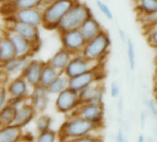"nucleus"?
<instances>
[{
    "label": "nucleus",
    "instance_id": "nucleus-44",
    "mask_svg": "<svg viewBox=\"0 0 157 142\" xmlns=\"http://www.w3.org/2000/svg\"><path fill=\"white\" fill-rule=\"evenodd\" d=\"M154 92H157V79H155L154 82Z\"/></svg>",
    "mask_w": 157,
    "mask_h": 142
},
{
    "label": "nucleus",
    "instance_id": "nucleus-37",
    "mask_svg": "<svg viewBox=\"0 0 157 142\" xmlns=\"http://www.w3.org/2000/svg\"><path fill=\"white\" fill-rule=\"evenodd\" d=\"M119 98V97H118ZM123 108H124V100L122 98H119L118 99V102H117V109H118V112L121 114L122 111H123Z\"/></svg>",
    "mask_w": 157,
    "mask_h": 142
},
{
    "label": "nucleus",
    "instance_id": "nucleus-39",
    "mask_svg": "<svg viewBox=\"0 0 157 142\" xmlns=\"http://www.w3.org/2000/svg\"><path fill=\"white\" fill-rule=\"evenodd\" d=\"M118 34H119V37H120V39L122 40V41H126L127 40V36H126V33H125V32L122 30V29H118Z\"/></svg>",
    "mask_w": 157,
    "mask_h": 142
},
{
    "label": "nucleus",
    "instance_id": "nucleus-15",
    "mask_svg": "<svg viewBox=\"0 0 157 142\" xmlns=\"http://www.w3.org/2000/svg\"><path fill=\"white\" fill-rule=\"evenodd\" d=\"M32 59L31 55H15L12 58L6 61L0 65L1 70L6 75H21L22 71L27 66L28 63Z\"/></svg>",
    "mask_w": 157,
    "mask_h": 142
},
{
    "label": "nucleus",
    "instance_id": "nucleus-43",
    "mask_svg": "<svg viewBox=\"0 0 157 142\" xmlns=\"http://www.w3.org/2000/svg\"><path fill=\"white\" fill-rule=\"evenodd\" d=\"M154 76H155V79H157V61H156L155 69H154Z\"/></svg>",
    "mask_w": 157,
    "mask_h": 142
},
{
    "label": "nucleus",
    "instance_id": "nucleus-1",
    "mask_svg": "<svg viewBox=\"0 0 157 142\" xmlns=\"http://www.w3.org/2000/svg\"><path fill=\"white\" fill-rule=\"evenodd\" d=\"M103 125L92 123L84 118L77 115H67V120L61 125L58 136L60 140L63 141H75L83 136L99 133Z\"/></svg>",
    "mask_w": 157,
    "mask_h": 142
},
{
    "label": "nucleus",
    "instance_id": "nucleus-23",
    "mask_svg": "<svg viewBox=\"0 0 157 142\" xmlns=\"http://www.w3.org/2000/svg\"><path fill=\"white\" fill-rule=\"evenodd\" d=\"M68 81L69 78L66 76L64 72H61L59 76L47 87V90L50 94L57 95L58 93L68 88Z\"/></svg>",
    "mask_w": 157,
    "mask_h": 142
},
{
    "label": "nucleus",
    "instance_id": "nucleus-40",
    "mask_svg": "<svg viewBox=\"0 0 157 142\" xmlns=\"http://www.w3.org/2000/svg\"><path fill=\"white\" fill-rule=\"evenodd\" d=\"M3 1H4L6 6H10V5H12L16 1V0H3Z\"/></svg>",
    "mask_w": 157,
    "mask_h": 142
},
{
    "label": "nucleus",
    "instance_id": "nucleus-14",
    "mask_svg": "<svg viewBox=\"0 0 157 142\" xmlns=\"http://www.w3.org/2000/svg\"><path fill=\"white\" fill-rule=\"evenodd\" d=\"M100 67L96 68L94 70L88 71V72H84L82 74L77 75L74 77L69 78L68 81V88L72 91L78 92L82 91L83 88L88 86L89 84L93 83L95 80H100Z\"/></svg>",
    "mask_w": 157,
    "mask_h": 142
},
{
    "label": "nucleus",
    "instance_id": "nucleus-7",
    "mask_svg": "<svg viewBox=\"0 0 157 142\" xmlns=\"http://www.w3.org/2000/svg\"><path fill=\"white\" fill-rule=\"evenodd\" d=\"M71 114L84 118L96 125H103L105 121V107L104 104L98 105L88 103H81V104Z\"/></svg>",
    "mask_w": 157,
    "mask_h": 142
},
{
    "label": "nucleus",
    "instance_id": "nucleus-31",
    "mask_svg": "<svg viewBox=\"0 0 157 142\" xmlns=\"http://www.w3.org/2000/svg\"><path fill=\"white\" fill-rule=\"evenodd\" d=\"M151 30L147 34V42L149 45L157 50V27L151 28Z\"/></svg>",
    "mask_w": 157,
    "mask_h": 142
},
{
    "label": "nucleus",
    "instance_id": "nucleus-21",
    "mask_svg": "<svg viewBox=\"0 0 157 142\" xmlns=\"http://www.w3.org/2000/svg\"><path fill=\"white\" fill-rule=\"evenodd\" d=\"M16 55L14 47L9 37L3 32L0 35V65Z\"/></svg>",
    "mask_w": 157,
    "mask_h": 142
},
{
    "label": "nucleus",
    "instance_id": "nucleus-27",
    "mask_svg": "<svg viewBox=\"0 0 157 142\" xmlns=\"http://www.w3.org/2000/svg\"><path fill=\"white\" fill-rule=\"evenodd\" d=\"M53 124V118L48 114H41L35 120V127L38 133L50 129Z\"/></svg>",
    "mask_w": 157,
    "mask_h": 142
},
{
    "label": "nucleus",
    "instance_id": "nucleus-33",
    "mask_svg": "<svg viewBox=\"0 0 157 142\" xmlns=\"http://www.w3.org/2000/svg\"><path fill=\"white\" fill-rule=\"evenodd\" d=\"M101 140V137H99L98 133H94V134H89L86 136H83L80 138L76 139V142H94V141H99Z\"/></svg>",
    "mask_w": 157,
    "mask_h": 142
},
{
    "label": "nucleus",
    "instance_id": "nucleus-20",
    "mask_svg": "<svg viewBox=\"0 0 157 142\" xmlns=\"http://www.w3.org/2000/svg\"><path fill=\"white\" fill-rule=\"evenodd\" d=\"M72 54L61 47L59 50H57L48 60V64L56 68L60 72H63L65 70L66 66L67 65L68 62L70 61L72 57Z\"/></svg>",
    "mask_w": 157,
    "mask_h": 142
},
{
    "label": "nucleus",
    "instance_id": "nucleus-11",
    "mask_svg": "<svg viewBox=\"0 0 157 142\" xmlns=\"http://www.w3.org/2000/svg\"><path fill=\"white\" fill-rule=\"evenodd\" d=\"M9 98L27 100L31 94L33 87L21 76H17L6 85Z\"/></svg>",
    "mask_w": 157,
    "mask_h": 142
},
{
    "label": "nucleus",
    "instance_id": "nucleus-26",
    "mask_svg": "<svg viewBox=\"0 0 157 142\" xmlns=\"http://www.w3.org/2000/svg\"><path fill=\"white\" fill-rule=\"evenodd\" d=\"M16 109L10 104H6V106L0 111V127L12 125L14 122Z\"/></svg>",
    "mask_w": 157,
    "mask_h": 142
},
{
    "label": "nucleus",
    "instance_id": "nucleus-19",
    "mask_svg": "<svg viewBox=\"0 0 157 142\" xmlns=\"http://www.w3.org/2000/svg\"><path fill=\"white\" fill-rule=\"evenodd\" d=\"M23 136L21 127L12 124L0 127V142H14L19 141Z\"/></svg>",
    "mask_w": 157,
    "mask_h": 142
},
{
    "label": "nucleus",
    "instance_id": "nucleus-13",
    "mask_svg": "<svg viewBox=\"0 0 157 142\" xmlns=\"http://www.w3.org/2000/svg\"><path fill=\"white\" fill-rule=\"evenodd\" d=\"M50 95L51 94L49 93L47 88L39 84L35 87H33L28 101L31 103L37 114H42L46 110L49 104Z\"/></svg>",
    "mask_w": 157,
    "mask_h": 142
},
{
    "label": "nucleus",
    "instance_id": "nucleus-34",
    "mask_svg": "<svg viewBox=\"0 0 157 142\" xmlns=\"http://www.w3.org/2000/svg\"><path fill=\"white\" fill-rule=\"evenodd\" d=\"M147 104V107H148V110L150 112V114L152 115V116H155L157 117V102L155 99H149L146 103Z\"/></svg>",
    "mask_w": 157,
    "mask_h": 142
},
{
    "label": "nucleus",
    "instance_id": "nucleus-4",
    "mask_svg": "<svg viewBox=\"0 0 157 142\" xmlns=\"http://www.w3.org/2000/svg\"><path fill=\"white\" fill-rule=\"evenodd\" d=\"M111 39L107 32L103 30L97 36L86 42L82 54L87 58L102 61L109 52Z\"/></svg>",
    "mask_w": 157,
    "mask_h": 142
},
{
    "label": "nucleus",
    "instance_id": "nucleus-25",
    "mask_svg": "<svg viewBox=\"0 0 157 142\" xmlns=\"http://www.w3.org/2000/svg\"><path fill=\"white\" fill-rule=\"evenodd\" d=\"M11 9V11L22 9H32V8H42L44 7V0H16V1L8 6Z\"/></svg>",
    "mask_w": 157,
    "mask_h": 142
},
{
    "label": "nucleus",
    "instance_id": "nucleus-8",
    "mask_svg": "<svg viewBox=\"0 0 157 142\" xmlns=\"http://www.w3.org/2000/svg\"><path fill=\"white\" fill-rule=\"evenodd\" d=\"M60 41L62 47L72 54L82 53L86 43V40L78 29L61 32Z\"/></svg>",
    "mask_w": 157,
    "mask_h": 142
},
{
    "label": "nucleus",
    "instance_id": "nucleus-10",
    "mask_svg": "<svg viewBox=\"0 0 157 142\" xmlns=\"http://www.w3.org/2000/svg\"><path fill=\"white\" fill-rule=\"evenodd\" d=\"M10 40L16 55H31L32 54L35 52V50L37 49V46L39 43H33L32 42H30L29 40H27L26 38L22 37L21 35L18 34L15 32H12L10 30H5L3 32Z\"/></svg>",
    "mask_w": 157,
    "mask_h": 142
},
{
    "label": "nucleus",
    "instance_id": "nucleus-6",
    "mask_svg": "<svg viewBox=\"0 0 157 142\" xmlns=\"http://www.w3.org/2000/svg\"><path fill=\"white\" fill-rule=\"evenodd\" d=\"M80 104L81 101L78 98V92L72 91L69 88L58 93L55 101L56 110L58 113L66 115L71 114Z\"/></svg>",
    "mask_w": 157,
    "mask_h": 142
},
{
    "label": "nucleus",
    "instance_id": "nucleus-9",
    "mask_svg": "<svg viewBox=\"0 0 157 142\" xmlns=\"http://www.w3.org/2000/svg\"><path fill=\"white\" fill-rule=\"evenodd\" d=\"M9 21H20L35 27H40L43 25V9L32 8L13 10L10 14Z\"/></svg>",
    "mask_w": 157,
    "mask_h": 142
},
{
    "label": "nucleus",
    "instance_id": "nucleus-41",
    "mask_svg": "<svg viewBox=\"0 0 157 142\" xmlns=\"http://www.w3.org/2000/svg\"><path fill=\"white\" fill-rule=\"evenodd\" d=\"M145 136L142 135V134H140L139 136H138V138H137V140L139 141V142H143V141H145Z\"/></svg>",
    "mask_w": 157,
    "mask_h": 142
},
{
    "label": "nucleus",
    "instance_id": "nucleus-28",
    "mask_svg": "<svg viewBox=\"0 0 157 142\" xmlns=\"http://www.w3.org/2000/svg\"><path fill=\"white\" fill-rule=\"evenodd\" d=\"M127 56L130 70H134L136 67V51L133 41L130 38H127Z\"/></svg>",
    "mask_w": 157,
    "mask_h": 142
},
{
    "label": "nucleus",
    "instance_id": "nucleus-3",
    "mask_svg": "<svg viewBox=\"0 0 157 142\" xmlns=\"http://www.w3.org/2000/svg\"><path fill=\"white\" fill-rule=\"evenodd\" d=\"M76 0H56L43 7V25L45 29L56 30L58 22Z\"/></svg>",
    "mask_w": 157,
    "mask_h": 142
},
{
    "label": "nucleus",
    "instance_id": "nucleus-36",
    "mask_svg": "<svg viewBox=\"0 0 157 142\" xmlns=\"http://www.w3.org/2000/svg\"><path fill=\"white\" fill-rule=\"evenodd\" d=\"M116 140L117 142H124L126 140L124 132H123V130L121 128H118V130H117V136H116Z\"/></svg>",
    "mask_w": 157,
    "mask_h": 142
},
{
    "label": "nucleus",
    "instance_id": "nucleus-16",
    "mask_svg": "<svg viewBox=\"0 0 157 142\" xmlns=\"http://www.w3.org/2000/svg\"><path fill=\"white\" fill-rule=\"evenodd\" d=\"M45 62L38 59H31L25 69L22 71L21 76L27 80V82L32 86L35 87L40 84V79L42 70Z\"/></svg>",
    "mask_w": 157,
    "mask_h": 142
},
{
    "label": "nucleus",
    "instance_id": "nucleus-42",
    "mask_svg": "<svg viewBox=\"0 0 157 142\" xmlns=\"http://www.w3.org/2000/svg\"><path fill=\"white\" fill-rule=\"evenodd\" d=\"M54 1H56V0H44V6L49 4V3H52V2H54Z\"/></svg>",
    "mask_w": 157,
    "mask_h": 142
},
{
    "label": "nucleus",
    "instance_id": "nucleus-22",
    "mask_svg": "<svg viewBox=\"0 0 157 142\" xmlns=\"http://www.w3.org/2000/svg\"><path fill=\"white\" fill-rule=\"evenodd\" d=\"M60 73H61L60 71H58L56 68H55L54 66H52L46 62L42 70L40 84L47 88L59 76Z\"/></svg>",
    "mask_w": 157,
    "mask_h": 142
},
{
    "label": "nucleus",
    "instance_id": "nucleus-17",
    "mask_svg": "<svg viewBox=\"0 0 157 142\" xmlns=\"http://www.w3.org/2000/svg\"><path fill=\"white\" fill-rule=\"evenodd\" d=\"M37 113L31 104V103L26 100L17 110L15 113L14 122L13 124L23 128L27 125H29L36 116Z\"/></svg>",
    "mask_w": 157,
    "mask_h": 142
},
{
    "label": "nucleus",
    "instance_id": "nucleus-5",
    "mask_svg": "<svg viewBox=\"0 0 157 142\" xmlns=\"http://www.w3.org/2000/svg\"><path fill=\"white\" fill-rule=\"evenodd\" d=\"M102 61L94 60L87 58L82 53L75 54L72 55L70 61L63 71L64 74L68 78L82 74L84 72H88L91 70H94L96 68L101 67Z\"/></svg>",
    "mask_w": 157,
    "mask_h": 142
},
{
    "label": "nucleus",
    "instance_id": "nucleus-32",
    "mask_svg": "<svg viewBox=\"0 0 157 142\" xmlns=\"http://www.w3.org/2000/svg\"><path fill=\"white\" fill-rule=\"evenodd\" d=\"M9 95L7 92L6 85L0 83V111H1L7 104Z\"/></svg>",
    "mask_w": 157,
    "mask_h": 142
},
{
    "label": "nucleus",
    "instance_id": "nucleus-12",
    "mask_svg": "<svg viewBox=\"0 0 157 142\" xmlns=\"http://www.w3.org/2000/svg\"><path fill=\"white\" fill-rule=\"evenodd\" d=\"M6 29L17 32L18 34L21 35L22 37L26 38L27 40H29L33 43H39L40 42L39 27H35L31 24L20 22V21H8Z\"/></svg>",
    "mask_w": 157,
    "mask_h": 142
},
{
    "label": "nucleus",
    "instance_id": "nucleus-18",
    "mask_svg": "<svg viewBox=\"0 0 157 142\" xmlns=\"http://www.w3.org/2000/svg\"><path fill=\"white\" fill-rule=\"evenodd\" d=\"M78 30L81 31L86 42H88L97 36L103 31V27L101 23L92 15L83 21Z\"/></svg>",
    "mask_w": 157,
    "mask_h": 142
},
{
    "label": "nucleus",
    "instance_id": "nucleus-35",
    "mask_svg": "<svg viewBox=\"0 0 157 142\" xmlns=\"http://www.w3.org/2000/svg\"><path fill=\"white\" fill-rule=\"evenodd\" d=\"M110 94L113 98L117 99L120 96V85L117 81H113L110 86Z\"/></svg>",
    "mask_w": 157,
    "mask_h": 142
},
{
    "label": "nucleus",
    "instance_id": "nucleus-30",
    "mask_svg": "<svg viewBox=\"0 0 157 142\" xmlns=\"http://www.w3.org/2000/svg\"><path fill=\"white\" fill-rule=\"evenodd\" d=\"M96 7L100 10V12L107 19V20H113L114 16L113 13L110 9V8L102 0H96Z\"/></svg>",
    "mask_w": 157,
    "mask_h": 142
},
{
    "label": "nucleus",
    "instance_id": "nucleus-29",
    "mask_svg": "<svg viewBox=\"0 0 157 142\" xmlns=\"http://www.w3.org/2000/svg\"><path fill=\"white\" fill-rule=\"evenodd\" d=\"M57 139H59L58 133L51 128L38 133V136H36V140L39 142H55Z\"/></svg>",
    "mask_w": 157,
    "mask_h": 142
},
{
    "label": "nucleus",
    "instance_id": "nucleus-24",
    "mask_svg": "<svg viewBox=\"0 0 157 142\" xmlns=\"http://www.w3.org/2000/svg\"><path fill=\"white\" fill-rule=\"evenodd\" d=\"M137 9L144 15L157 14V0H136Z\"/></svg>",
    "mask_w": 157,
    "mask_h": 142
},
{
    "label": "nucleus",
    "instance_id": "nucleus-45",
    "mask_svg": "<svg viewBox=\"0 0 157 142\" xmlns=\"http://www.w3.org/2000/svg\"><path fill=\"white\" fill-rule=\"evenodd\" d=\"M152 27H157V20H156V21H155V23L151 27V28H152Z\"/></svg>",
    "mask_w": 157,
    "mask_h": 142
},
{
    "label": "nucleus",
    "instance_id": "nucleus-38",
    "mask_svg": "<svg viewBox=\"0 0 157 142\" xmlns=\"http://www.w3.org/2000/svg\"><path fill=\"white\" fill-rule=\"evenodd\" d=\"M146 113L144 112H141L140 113V125H141V128H144V125H145V122H146Z\"/></svg>",
    "mask_w": 157,
    "mask_h": 142
},
{
    "label": "nucleus",
    "instance_id": "nucleus-46",
    "mask_svg": "<svg viewBox=\"0 0 157 142\" xmlns=\"http://www.w3.org/2000/svg\"><path fill=\"white\" fill-rule=\"evenodd\" d=\"M155 92V100L157 102V92Z\"/></svg>",
    "mask_w": 157,
    "mask_h": 142
},
{
    "label": "nucleus",
    "instance_id": "nucleus-2",
    "mask_svg": "<svg viewBox=\"0 0 157 142\" xmlns=\"http://www.w3.org/2000/svg\"><path fill=\"white\" fill-rule=\"evenodd\" d=\"M92 15L91 9L85 3L76 0V2L60 20L56 30L61 33L67 31L78 29L83 21Z\"/></svg>",
    "mask_w": 157,
    "mask_h": 142
}]
</instances>
